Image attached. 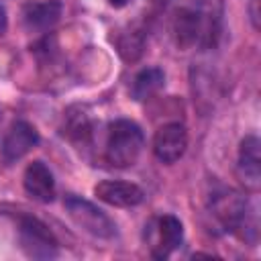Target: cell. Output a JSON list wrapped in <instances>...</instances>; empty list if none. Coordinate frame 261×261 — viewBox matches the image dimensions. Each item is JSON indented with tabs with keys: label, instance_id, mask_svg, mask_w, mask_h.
Returning a JSON list of instances; mask_svg holds the SVG:
<instances>
[{
	"label": "cell",
	"instance_id": "6da1fadb",
	"mask_svg": "<svg viewBox=\"0 0 261 261\" xmlns=\"http://www.w3.org/2000/svg\"><path fill=\"white\" fill-rule=\"evenodd\" d=\"M145 145L143 130L137 122L118 118L108 126L106 137V161L114 167H130L137 163Z\"/></svg>",
	"mask_w": 261,
	"mask_h": 261
},
{
	"label": "cell",
	"instance_id": "7a4b0ae2",
	"mask_svg": "<svg viewBox=\"0 0 261 261\" xmlns=\"http://www.w3.org/2000/svg\"><path fill=\"white\" fill-rule=\"evenodd\" d=\"M63 204H65L69 218L86 232L100 237V239H112L116 234V224L112 222V218L106 212H102L98 206H94L92 202L69 194L65 196Z\"/></svg>",
	"mask_w": 261,
	"mask_h": 261
},
{
	"label": "cell",
	"instance_id": "3957f363",
	"mask_svg": "<svg viewBox=\"0 0 261 261\" xmlns=\"http://www.w3.org/2000/svg\"><path fill=\"white\" fill-rule=\"evenodd\" d=\"M147 241L151 247V253L155 259H165L169 257L184 241V226L179 218L165 214L155 218L147 226Z\"/></svg>",
	"mask_w": 261,
	"mask_h": 261
},
{
	"label": "cell",
	"instance_id": "277c9868",
	"mask_svg": "<svg viewBox=\"0 0 261 261\" xmlns=\"http://www.w3.org/2000/svg\"><path fill=\"white\" fill-rule=\"evenodd\" d=\"M20 245L29 257L49 259L57 255V241L53 232L37 218H20Z\"/></svg>",
	"mask_w": 261,
	"mask_h": 261
},
{
	"label": "cell",
	"instance_id": "5b68a950",
	"mask_svg": "<svg viewBox=\"0 0 261 261\" xmlns=\"http://www.w3.org/2000/svg\"><path fill=\"white\" fill-rule=\"evenodd\" d=\"M186 147H188V133L179 122L163 124L153 137V153L163 163H175L186 153Z\"/></svg>",
	"mask_w": 261,
	"mask_h": 261
},
{
	"label": "cell",
	"instance_id": "8992f818",
	"mask_svg": "<svg viewBox=\"0 0 261 261\" xmlns=\"http://www.w3.org/2000/svg\"><path fill=\"white\" fill-rule=\"evenodd\" d=\"M259 139L255 135H249L241 141L239 147V165L237 173L239 179L245 184L247 190L257 192L261 186V155H259Z\"/></svg>",
	"mask_w": 261,
	"mask_h": 261
},
{
	"label": "cell",
	"instance_id": "52a82bcc",
	"mask_svg": "<svg viewBox=\"0 0 261 261\" xmlns=\"http://www.w3.org/2000/svg\"><path fill=\"white\" fill-rule=\"evenodd\" d=\"M94 196L102 200L104 204L116 206V208H133L139 206L145 198L143 190L128 181H116V179H104L96 184Z\"/></svg>",
	"mask_w": 261,
	"mask_h": 261
},
{
	"label": "cell",
	"instance_id": "ba28073f",
	"mask_svg": "<svg viewBox=\"0 0 261 261\" xmlns=\"http://www.w3.org/2000/svg\"><path fill=\"white\" fill-rule=\"evenodd\" d=\"M22 186L24 192L41 204H49L55 198V179L51 169L43 161H33L27 165L22 175Z\"/></svg>",
	"mask_w": 261,
	"mask_h": 261
},
{
	"label": "cell",
	"instance_id": "9c48e42d",
	"mask_svg": "<svg viewBox=\"0 0 261 261\" xmlns=\"http://www.w3.org/2000/svg\"><path fill=\"white\" fill-rule=\"evenodd\" d=\"M39 143V133L33 124L24 120H16L10 124L4 143H2V155L6 161H16L24 157L35 145Z\"/></svg>",
	"mask_w": 261,
	"mask_h": 261
},
{
	"label": "cell",
	"instance_id": "30bf717a",
	"mask_svg": "<svg viewBox=\"0 0 261 261\" xmlns=\"http://www.w3.org/2000/svg\"><path fill=\"white\" fill-rule=\"evenodd\" d=\"M24 24L31 31H47L51 29L59 16H61V4L55 0H47V2H29L24 6Z\"/></svg>",
	"mask_w": 261,
	"mask_h": 261
},
{
	"label": "cell",
	"instance_id": "8fae6325",
	"mask_svg": "<svg viewBox=\"0 0 261 261\" xmlns=\"http://www.w3.org/2000/svg\"><path fill=\"white\" fill-rule=\"evenodd\" d=\"M165 84V73L163 69L159 67H147V69H141L135 80H133V86H130V96L137 100V102H143V100H149L151 96H155Z\"/></svg>",
	"mask_w": 261,
	"mask_h": 261
},
{
	"label": "cell",
	"instance_id": "7c38bea8",
	"mask_svg": "<svg viewBox=\"0 0 261 261\" xmlns=\"http://www.w3.org/2000/svg\"><path fill=\"white\" fill-rule=\"evenodd\" d=\"M175 35L179 45H192L200 37V16L192 10H179L175 16Z\"/></svg>",
	"mask_w": 261,
	"mask_h": 261
},
{
	"label": "cell",
	"instance_id": "4fadbf2b",
	"mask_svg": "<svg viewBox=\"0 0 261 261\" xmlns=\"http://www.w3.org/2000/svg\"><path fill=\"white\" fill-rule=\"evenodd\" d=\"M257 4L259 0H249V12H251V20H253V27L259 29V10H257Z\"/></svg>",
	"mask_w": 261,
	"mask_h": 261
},
{
	"label": "cell",
	"instance_id": "5bb4252c",
	"mask_svg": "<svg viewBox=\"0 0 261 261\" xmlns=\"http://www.w3.org/2000/svg\"><path fill=\"white\" fill-rule=\"evenodd\" d=\"M6 27H8V18H6V10H4V6L0 4V35H4V33H6Z\"/></svg>",
	"mask_w": 261,
	"mask_h": 261
},
{
	"label": "cell",
	"instance_id": "9a60e30c",
	"mask_svg": "<svg viewBox=\"0 0 261 261\" xmlns=\"http://www.w3.org/2000/svg\"><path fill=\"white\" fill-rule=\"evenodd\" d=\"M108 2H110L112 6H116V8H120V6H124L128 0H108Z\"/></svg>",
	"mask_w": 261,
	"mask_h": 261
}]
</instances>
